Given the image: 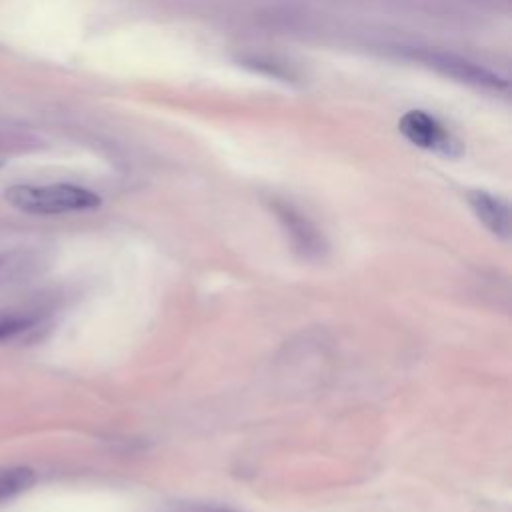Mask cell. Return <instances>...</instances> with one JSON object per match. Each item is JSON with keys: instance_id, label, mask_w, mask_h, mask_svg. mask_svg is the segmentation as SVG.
<instances>
[{"instance_id": "obj_4", "label": "cell", "mask_w": 512, "mask_h": 512, "mask_svg": "<svg viewBox=\"0 0 512 512\" xmlns=\"http://www.w3.org/2000/svg\"><path fill=\"white\" fill-rule=\"evenodd\" d=\"M468 204L476 218L498 238L506 240L510 236V210L508 204L484 190L468 192Z\"/></svg>"}, {"instance_id": "obj_6", "label": "cell", "mask_w": 512, "mask_h": 512, "mask_svg": "<svg viewBox=\"0 0 512 512\" xmlns=\"http://www.w3.org/2000/svg\"><path fill=\"white\" fill-rule=\"evenodd\" d=\"M26 326H28L26 320H2L0 322V340L22 332Z\"/></svg>"}, {"instance_id": "obj_2", "label": "cell", "mask_w": 512, "mask_h": 512, "mask_svg": "<svg viewBox=\"0 0 512 512\" xmlns=\"http://www.w3.org/2000/svg\"><path fill=\"white\" fill-rule=\"evenodd\" d=\"M400 134L414 146L446 156L456 158L464 152L462 142L432 114L424 110H408L398 122Z\"/></svg>"}, {"instance_id": "obj_1", "label": "cell", "mask_w": 512, "mask_h": 512, "mask_svg": "<svg viewBox=\"0 0 512 512\" xmlns=\"http://www.w3.org/2000/svg\"><path fill=\"white\" fill-rule=\"evenodd\" d=\"M6 200L28 214H66L100 206V196L76 184H18L6 190Z\"/></svg>"}, {"instance_id": "obj_3", "label": "cell", "mask_w": 512, "mask_h": 512, "mask_svg": "<svg viewBox=\"0 0 512 512\" xmlns=\"http://www.w3.org/2000/svg\"><path fill=\"white\" fill-rule=\"evenodd\" d=\"M414 58H418L426 66H430L450 78H456L460 82H468V84L482 86V88H494V90L506 88V80H502L500 76L492 74L490 70L482 68L480 64H474V62L464 60L454 54L424 50V52H416Z\"/></svg>"}, {"instance_id": "obj_5", "label": "cell", "mask_w": 512, "mask_h": 512, "mask_svg": "<svg viewBox=\"0 0 512 512\" xmlns=\"http://www.w3.org/2000/svg\"><path fill=\"white\" fill-rule=\"evenodd\" d=\"M34 482H36V474L32 468H26V466L0 468V502L26 492Z\"/></svg>"}]
</instances>
